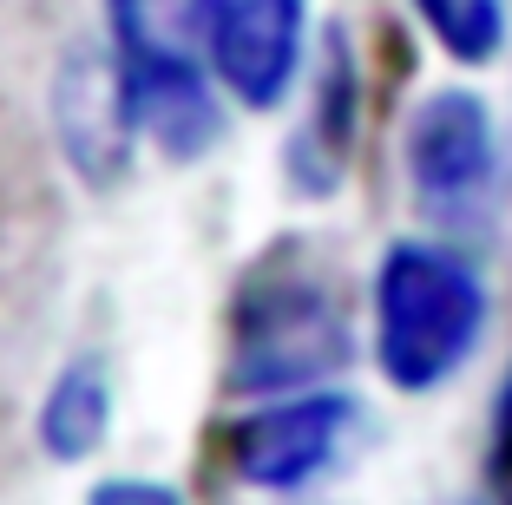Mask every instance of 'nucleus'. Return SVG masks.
<instances>
[{
	"instance_id": "nucleus-11",
	"label": "nucleus",
	"mask_w": 512,
	"mask_h": 505,
	"mask_svg": "<svg viewBox=\"0 0 512 505\" xmlns=\"http://www.w3.org/2000/svg\"><path fill=\"white\" fill-rule=\"evenodd\" d=\"M86 505H184V499L158 479H106V486H92Z\"/></svg>"
},
{
	"instance_id": "nucleus-3",
	"label": "nucleus",
	"mask_w": 512,
	"mask_h": 505,
	"mask_svg": "<svg viewBox=\"0 0 512 505\" xmlns=\"http://www.w3.org/2000/svg\"><path fill=\"white\" fill-rule=\"evenodd\" d=\"M486 328L480 269L447 243H394L375 276V355L401 394H427L473 355Z\"/></svg>"
},
{
	"instance_id": "nucleus-9",
	"label": "nucleus",
	"mask_w": 512,
	"mask_h": 505,
	"mask_svg": "<svg viewBox=\"0 0 512 505\" xmlns=\"http://www.w3.org/2000/svg\"><path fill=\"white\" fill-rule=\"evenodd\" d=\"M414 14L460 66H486L506 40V0H414Z\"/></svg>"
},
{
	"instance_id": "nucleus-6",
	"label": "nucleus",
	"mask_w": 512,
	"mask_h": 505,
	"mask_svg": "<svg viewBox=\"0 0 512 505\" xmlns=\"http://www.w3.org/2000/svg\"><path fill=\"white\" fill-rule=\"evenodd\" d=\"M302 27H309V0H230L211 46V66L230 99L270 112L302 66Z\"/></svg>"
},
{
	"instance_id": "nucleus-10",
	"label": "nucleus",
	"mask_w": 512,
	"mask_h": 505,
	"mask_svg": "<svg viewBox=\"0 0 512 505\" xmlns=\"http://www.w3.org/2000/svg\"><path fill=\"white\" fill-rule=\"evenodd\" d=\"M486 486H493V505H512V368H506L499 401H493V433H486Z\"/></svg>"
},
{
	"instance_id": "nucleus-1",
	"label": "nucleus",
	"mask_w": 512,
	"mask_h": 505,
	"mask_svg": "<svg viewBox=\"0 0 512 505\" xmlns=\"http://www.w3.org/2000/svg\"><path fill=\"white\" fill-rule=\"evenodd\" d=\"M224 355V387L243 401L309 394L335 368H348V283L316 237H276L243 263L224 315Z\"/></svg>"
},
{
	"instance_id": "nucleus-8",
	"label": "nucleus",
	"mask_w": 512,
	"mask_h": 505,
	"mask_svg": "<svg viewBox=\"0 0 512 505\" xmlns=\"http://www.w3.org/2000/svg\"><path fill=\"white\" fill-rule=\"evenodd\" d=\"M106 427H112L106 361L86 355V361L53 374V387H46V401H40V446L46 453H53V460H86V453H99Z\"/></svg>"
},
{
	"instance_id": "nucleus-2",
	"label": "nucleus",
	"mask_w": 512,
	"mask_h": 505,
	"mask_svg": "<svg viewBox=\"0 0 512 505\" xmlns=\"http://www.w3.org/2000/svg\"><path fill=\"white\" fill-rule=\"evenodd\" d=\"M224 7L230 0H106L125 112L178 164L204 158L224 132L217 99L204 86V53L217 46Z\"/></svg>"
},
{
	"instance_id": "nucleus-4",
	"label": "nucleus",
	"mask_w": 512,
	"mask_h": 505,
	"mask_svg": "<svg viewBox=\"0 0 512 505\" xmlns=\"http://www.w3.org/2000/svg\"><path fill=\"white\" fill-rule=\"evenodd\" d=\"M401 158L427 217L453 223V230L486 217L493 184H499V138H493V112H486L480 92L447 86L434 99H421L414 119H407Z\"/></svg>"
},
{
	"instance_id": "nucleus-7",
	"label": "nucleus",
	"mask_w": 512,
	"mask_h": 505,
	"mask_svg": "<svg viewBox=\"0 0 512 505\" xmlns=\"http://www.w3.org/2000/svg\"><path fill=\"white\" fill-rule=\"evenodd\" d=\"M355 132H362V66H355V46L342 40V27H329L309 112L296 119V138H289V158H283L289 184L302 197H335V184L355 164Z\"/></svg>"
},
{
	"instance_id": "nucleus-5",
	"label": "nucleus",
	"mask_w": 512,
	"mask_h": 505,
	"mask_svg": "<svg viewBox=\"0 0 512 505\" xmlns=\"http://www.w3.org/2000/svg\"><path fill=\"white\" fill-rule=\"evenodd\" d=\"M348 433H355V401L329 394V387H309L296 401H276V407L230 420L224 466L256 492H296L329 473Z\"/></svg>"
}]
</instances>
